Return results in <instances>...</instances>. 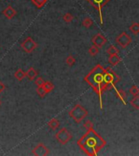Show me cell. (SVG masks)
Here are the masks:
<instances>
[{
	"label": "cell",
	"mask_w": 139,
	"mask_h": 156,
	"mask_svg": "<svg viewBox=\"0 0 139 156\" xmlns=\"http://www.w3.org/2000/svg\"><path fill=\"white\" fill-rule=\"evenodd\" d=\"M91 42H93L94 45L97 46L99 48H102V47L106 44L107 39H106V37H105L103 34H101V33H97V34L92 38Z\"/></svg>",
	"instance_id": "cell-9"
},
{
	"label": "cell",
	"mask_w": 139,
	"mask_h": 156,
	"mask_svg": "<svg viewBox=\"0 0 139 156\" xmlns=\"http://www.w3.org/2000/svg\"><path fill=\"white\" fill-rule=\"evenodd\" d=\"M72 134L70 133V132L66 129V128H63L60 130L56 133L55 134V138L56 140L60 142L61 145H65L67 144L68 141L72 139Z\"/></svg>",
	"instance_id": "cell-4"
},
{
	"label": "cell",
	"mask_w": 139,
	"mask_h": 156,
	"mask_svg": "<svg viewBox=\"0 0 139 156\" xmlns=\"http://www.w3.org/2000/svg\"><path fill=\"white\" fill-rule=\"evenodd\" d=\"M75 63H76V59L72 55H70V56L67 57V59H66V64L68 65L71 67V66L73 65Z\"/></svg>",
	"instance_id": "cell-25"
},
{
	"label": "cell",
	"mask_w": 139,
	"mask_h": 156,
	"mask_svg": "<svg viewBox=\"0 0 139 156\" xmlns=\"http://www.w3.org/2000/svg\"><path fill=\"white\" fill-rule=\"evenodd\" d=\"M44 79L42 77V76H38V77H37V79H36V81H35V84L37 85L38 86H42L43 84H44Z\"/></svg>",
	"instance_id": "cell-27"
},
{
	"label": "cell",
	"mask_w": 139,
	"mask_h": 156,
	"mask_svg": "<svg viewBox=\"0 0 139 156\" xmlns=\"http://www.w3.org/2000/svg\"><path fill=\"white\" fill-rule=\"evenodd\" d=\"M115 93H116V95L117 97L119 98L120 100L123 102V103L124 104H126V101H125V98H126V97H127V94H125V92L124 90H116L115 88Z\"/></svg>",
	"instance_id": "cell-14"
},
{
	"label": "cell",
	"mask_w": 139,
	"mask_h": 156,
	"mask_svg": "<svg viewBox=\"0 0 139 156\" xmlns=\"http://www.w3.org/2000/svg\"><path fill=\"white\" fill-rule=\"evenodd\" d=\"M120 60H121V59L118 54L109 56V58H108V63L111 66H116L118 64H120Z\"/></svg>",
	"instance_id": "cell-12"
},
{
	"label": "cell",
	"mask_w": 139,
	"mask_h": 156,
	"mask_svg": "<svg viewBox=\"0 0 139 156\" xmlns=\"http://www.w3.org/2000/svg\"><path fill=\"white\" fill-rule=\"evenodd\" d=\"M130 105L135 108L136 110H139V96H134V98L130 100Z\"/></svg>",
	"instance_id": "cell-16"
},
{
	"label": "cell",
	"mask_w": 139,
	"mask_h": 156,
	"mask_svg": "<svg viewBox=\"0 0 139 156\" xmlns=\"http://www.w3.org/2000/svg\"><path fill=\"white\" fill-rule=\"evenodd\" d=\"M105 70L106 68H104L103 66L98 64L85 77V81L93 88L95 93L99 97L101 110L103 109V101H102L103 94L106 90H109V87L104 81Z\"/></svg>",
	"instance_id": "cell-1"
},
{
	"label": "cell",
	"mask_w": 139,
	"mask_h": 156,
	"mask_svg": "<svg viewBox=\"0 0 139 156\" xmlns=\"http://www.w3.org/2000/svg\"><path fill=\"white\" fill-rule=\"evenodd\" d=\"M84 127L86 129H87V130H88V129H92V128H93V123H92L90 121H85Z\"/></svg>",
	"instance_id": "cell-28"
},
{
	"label": "cell",
	"mask_w": 139,
	"mask_h": 156,
	"mask_svg": "<svg viewBox=\"0 0 139 156\" xmlns=\"http://www.w3.org/2000/svg\"><path fill=\"white\" fill-rule=\"evenodd\" d=\"M69 116L76 122L79 124L88 116V111L81 104H76L68 112Z\"/></svg>",
	"instance_id": "cell-3"
},
{
	"label": "cell",
	"mask_w": 139,
	"mask_h": 156,
	"mask_svg": "<svg viewBox=\"0 0 139 156\" xmlns=\"http://www.w3.org/2000/svg\"><path fill=\"white\" fill-rule=\"evenodd\" d=\"M25 76L30 80V81H34L35 78L38 76V71L36 70L35 68H34L33 67L30 68L28 71L25 72Z\"/></svg>",
	"instance_id": "cell-11"
},
{
	"label": "cell",
	"mask_w": 139,
	"mask_h": 156,
	"mask_svg": "<svg viewBox=\"0 0 139 156\" xmlns=\"http://www.w3.org/2000/svg\"><path fill=\"white\" fill-rule=\"evenodd\" d=\"M33 4L37 7L38 8H41L46 3L47 0H31Z\"/></svg>",
	"instance_id": "cell-19"
},
{
	"label": "cell",
	"mask_w": 139,
	"mask_h": 156,
	"mask_svg": "<svg viewBox=\"0 0 139 156\" xmlns=\"http://www.w3.org/2000/svg\"><path fill=\"white\" fill-rule=\"evenodd\" d=\"M47 125L48 127L50 128V129H52V130H56L60 125V123L59 120H57V119H52V120H50L49 122H48V124H47Z\"/></svg>",
	"instance_id": "cell-13"
},
{
	"label": "cell",
	"mask_w": 139,
	"mask_h": 156,
	"mask_svg": "<svg viewBox=\"0 0 139 156\" xmlns=\"http://www.w3.org/2000/svg\"><path fill=\"white\" fill-rule=\"evenodd\" d=\"M82 25H83V26H84L85 28H86V29L90 28V27L93 25V20H92L91 18L87 17V18L84 19V20L82 21Z\"/></svg>",
	"instance_id": "cell-21"
},
{
	"label": "cell",
	"mask_w": 139,
	"mask_h": 156,
	"mask_svg": "<svg viewBox=\"0 0 139 156\" xmlns=\"http://www.w3.org/2000/svg\"><path fill=\"white\" fill-rule=\"evenodd\" d=\"M115 42L121 48H126L132 42V38L128 33H126L125 32H122L120 34H119L116 37Z\"/></svg>",
	"instance_id": "cell-6"
},
{
	"label": "cell",
	"mask_w": 139,
	"mask_h": 156,
	"mask_svg": "<svg viewBox=\"0 0 139 156\" xmlns=\"http://www.w3.org/2000/svg\"><path fill=\"white\" fill-rule=\"evenodd\" d=\"M99 52V48L97 46L93 45L92 46H90L89 48V54L91 56H96Z\"/></svg>",
	"instance_id": "cell-18"
},
{
	"label": "cell",
	"mask_w": 139,
	"mask_h": 156,
	"mask_svg": "<svg viewBox=\"0 0 139 156\" xmlns=\"http://www.w3.org/2000/svg\"><path fill=\"white\" fill-rule=\"evenodd\" d=\"M105 141L99 136L92 129H88V132L81 139L78 141V146L81 148L85 154L90 155V151H93V155H97V152L105 146Z\"/></svg>",
	"instance_id": "cell-2"
},
{
	"label": "cell",
	"mask_w": 139,
	"mask_h": 156,
	"mask_svg": "<svg viewBox=\"0 0 139 156\" xmlns=\"http://www.w3.org/2000/svg\"><path fill=\"white\" fill-rule=\"evenodd\" d=\"M109 1L110 0H87V2H88L89 3H90L91 5L93 6L95 9H97V10L99 11L101 24L103 23V16H102V8H103V7L106 5Z\"/></svg>",
	"instance_id": "cell-7"
},
{
	"label": "cell",
	"mask_w": 139,
	"mask_h": 156,
	"mask_svg": "<svg viewBox=\"0 0 139 156\" xmlns=\"http://www.w3.org/2000/svg\"><path fill=\"white\" fill-rule=\"evenodd\" d=\"M0 106H1V100H0Z\"/></svg>",
	"instance_id": "cell-30"
},
{
	"label": "cell",
	"mask_w": 139,
	"mask_h": 156,
	"mask_svg": "<svg viewBox=\"0 0 139 156\" xmlns=\"http://www.w3.org/2000/svg\"><path fill=\"white\" fill-rule=\"evenodd\" d=\"M73 19H74L73 15H72L71 13H69V12L65 13L64 15H63V20H64V22H66V23H70V22H72Z\"/></svg>",
	"instance_id": "cell-24"
},
{
	"label": "cell",
	"mask_w": 139,
	"mask_h": 156,
	"mask_svg": "<svg viewBox=\"0 0 139 156\" xmlns=\"http://www.w3.org/2000/svg\"><path fill=\"white\" fill-rule=\"evenodd\" d=\"M36 92H37V94H38V96L41 97V98H43V97H45V95L46 94V90H45V89L43 88V86H38V88H37V90H36Z\"/></svg>",
	"instance_id": "cell-23"
},
{
	"label": "cell",
	"mask_w": 139,
	"mask_h": 156,
	"mask_svg": "<svg viewBox=\"0 0 139 156\" xmlns=\"http://www.w3.org/2000/svg\"><path fill=\"white\" fill-rule=\"evenodd\" d=\"M42 86H43V88H44L46 92V94L51 92V91L54 90V88H55V86L51 82H50V81H45L44 84L42 85Z\"/></svg>",
	"instance_id": "cell-17"
},
{
	"label": "cell",
	"mask_w": 139,
	"mask_h": 156,
	"mask_svg": "<svg viewBox=\"0 0 139 156\" xmlns=\"http://www.w3.org/2000/svg\"><path fill=\"white\" fill-rule=\"evenodd\" d=\"M107 53L109 56H112V55L118 54V53H119V50H118V49H117L115 46H110L109 48L107 50Z\"/></svg>",
	"instance_id": "cell-22"
},
{
	"label": "cell",
	"mask_w": 139,
	"mask_h": 156,
	"mask_svg": "<svg viewBox=\"0 0 139 156\" xmlns=\"http://www.w3.org/2000/svg\"><path fill=\"white\" fill-rule=\"evenodd\" d=\"M129 93H130V94H132L133 96L138 95L139 90L138 89V87L136 86H132V87L130 88V90H129Z\"/></svg>",
	"instance_id": "cell-26"
},
{
	"label": "cell",
	"mask_w": 139,
	"mask_h": 156,
	"mask_svg": "<svg viewBox=\"0 0 139 156\" xmlns=\"http://www.w3.org/2000/svg\"><path fill=\"white\" fill-rule=\"evenodd\" d=\"M4 90H5V85L3 82L0 81V93H2Z\"/></svg>",
	"instance_id": "cell-29"
},
{
	"label": "cell",
	"mask_w": 139,
	"mask_h": 156,
	"mask_svg": "<svg viewBox=\"0 0 139 156\" xmlns=\"http://www.w3.org/2000/svg\"><path fill=\"white\" fill-rule=\"evenodd\" d=\"M20 46H21L22 50H24L25 53L30 54V53H32L37 48L38 44L35 42V41L31 37H28L20 44Z\"/></svg>",
	"instance_id": "cell-5"
},
{
	"label": "cell",
	"mask_w": 139,
	"mask_h": 156,
	"mask_svg": "<svg viewBox=\"0 0 139 156\" xmlns=\"http://www.w3.org/2000/svg\"><path fill=\"white\" fill-rule=\"evenodd\" d=\"M49 149L43 143H38L32 151V154L36 156H46L49 155Z\"/></svg>",
	"instance_id": "cell-8"
},
{
	"label": "cell",
	"mask_w": 139,
	"mask_h": 156,
	"mask_svg": "<svg viewBox=\"0 0 139 156\" xmlns=\"http://www.w3.org/2000/svg\"><path fill=\"white\" fill-rule=\"evenodd\" d=\"M3 14L7 19L11 20L16 15V11L11 6H8L7 7H6L5 9L3 11Z\"/></svg>",
	"instance_id": "cell-10"
},
{
	"label": "cell",
	"mask_w": 139,
	"mask_h": 156,
	"mask_svg": "<svg viewBox=\"0 0 139 156\" xmlns=\"http://www.w3.org/2000/svg\"><path fill=\"white\" fill-rule=\"evenodd\" d=\"M129 30L132 32L134 34L137 35L139 33V24L138 23H134L133 25L129 27Z\"/></svg>",
	"instance_id": "cell-20"
},
{
	"label": "cell",
	"mask_w": 139,
	"mask_h": 156,
	"mask_svg": "<svg viewBox=\"0 0 139 156\" xmlns=\"http://www.w3.org/2000/svg\"><path fill=\"white\" fill-rule=\"evenodd\" d=\"M25 72L22 70V69H18L17 71H15V72L14 73V76L15 77V79H17L18 81H22L25 77Z\"/></svg>",
	"instance_id": "cell-15"
}]
</instances>
